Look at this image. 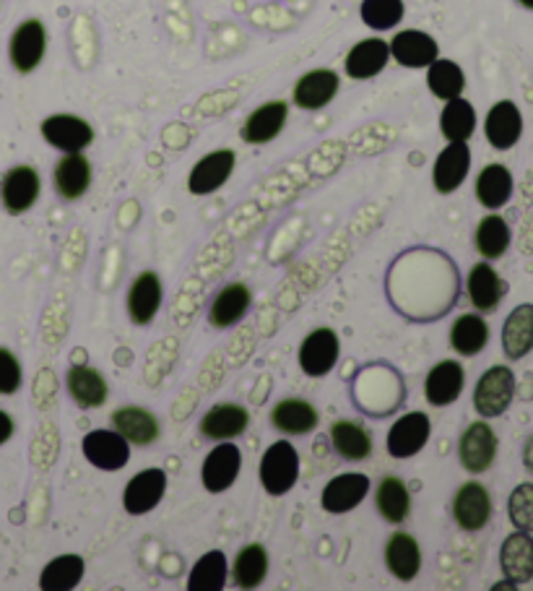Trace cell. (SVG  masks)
Here are the masks:
<instances>
[{
	"mask_svg": "<svg viewBox=\"0 0 533 591\" xmlns=\"http://www.w3.org/2000/svg\"><path fill=\"white\" fill-rule=\"evenodd\" d=\"M468 170H471V149H468L466 141H451L434 159L432 183L438 188V193L447 196V193L458 191L464 185Z\"/></svg>",
	"mask_w": 533,
	"mask_h": 591,
	"instance_id": "obj_14",
	"label": "cell"
},
{
	"mask_svg": "<svg viewBox=\"0 0 533 591\" xmlns=\"http://www.w3.org/2000/svg\"><path fill=\"white\" fill-rule=\"evenodd\" d=\"M250 425V414L239 404H217L200 420V435L208 440H230L243 435Z\"/></svg>",
	"mask_w": 533,
	"mask_h": 591,
	"instance_id": "obj_26",
	"label": "cell"
},
{
	"mask_svg": "<svg viewBox=\"0 0 533 591\" xmlns=\"http://www.w3.org/2000/svg\"><path fill=\"white\" fill-rule=\"evenodd\" d=\"M52 185H55L57 196L65 201H78L91 185V165L81 152L65 154L57 162L55 172H52Z\"/></svg>",
	"mask_w": 533,
	"mask_h": 591,
	"instance_id": "obj_25",
	"label": "cell"
},
{
	"mask_svg": "<svg viewBox=\"0 0 533 591\" xmlns=\"http://www.w3.org/2000/svg\"><path fill=\"white\" fill-rule=\"evenodd\" d=\"M453 516L460 529L466 531L484 529L492 516V498L490 492H486V487L479 483H466L460 487L458 496L453 500Z\"/></svg>",
	"mask_w": 533,
	"mask_h": 591,
	"instance_id": "obj_16",
	"label": "cell"
},
{
	"mask_svg": "<svg viewBox=\"0 0 533 591\" xmlns=\"http://www.w3.org/2000/svg\"><path fill=\"white\" fill-rule=\"evenodd\" d=\"M499 568L507 581L518 583H529L533 578V537H529V531H516L503 542L499 548Z\"/></svg>",
	"mask_w": 533,
	"mask_h": 591,
	"instance_id": "obj_22",
	"label": "cell"
},
{
	"mask_svg": "<svg viewBox=\"0 0 533 591\" xmlns=\"http://www.w3.org/2000/svg\"><path fill=\"white\" fill-rule=\"evenodd\" d=\"M523 464L525 470H529L533 474V435L529 440H525V448H523Z\"/></svg>",
	"mask_w": 533,
	"mask_h": 591,
	"instance_id": "obj_47",
	"label": "cell"
},
{
	"mask_svg": "<svg viewBox=\"0 0 533 591\" xmlns=\"http://www.w3.org/2000/svg\"><path fill=\"white\" fill-rule=\"evenodd\" d=\"M11 435H13V420L3 412V409H0V446L9 444Z\"/></svg>",
	"mask_w": 533,
	"mask_h": 591,
	"instance_id": "obj_46",
	"label": "cell"
},
{
	"mask_svg": "<svg viewBox=\"0 0 533 591\" xmlns=\"http://www.w3.org/2000/svg\"><path fill=\"white\" fill-rule=\"evenodd\" d=\"M341 344H338L336 331L315 329L299 344V368L310 378H323L336 368Z\"/></svg>",
	"mask_w": 533,
	"mask_h": 591,
	"instance_id": "obj_4",
	"label": "cell"
},
{
	"mask_svg": "<svg viewBox=\"0 0 533 591\" xmlns=\"http://www.w3.org/2000/svg\"><path fill=\"white\" fill-rule=\"evenodd\" d=\"M510 248V227L503 217H484L477 227V250L484 258H494L505 256V250Z\"/></svg>",
	"mask_w": 533,
	"mask_h": 591,
	"instance_id": "obj_42",
	"label": "cell"
},
{
	"mask_svg": "<svg viewBox=\"0 0 533 591\" xmlns=\"http://www.w3.org/2000/svg\"><path fill=\"white\" fill-rule=\"evenodd\" d=\"M464 368L455 360H442L427 373L425 396L432 407H447L464 391Z\"/></svg>",
	"mask_w": 533,
	"mask_h": 591,
	"instance_id": "obj_23",
	"label": "cell"
},
{
	"mask_svg": "<svg viewBox=\"0 0 533 591\" xmlns=\"http://www.w3.org/2000/svg\"><path fill=\"white\" fill-rule=\"evenodd\" d=\"M161 282L154 271H143L133 279L128 292V316L135 326H148L159 313L161 305Z\"/></svg>",
	"mask_w": 533,
	"mask_h": 591,
	"instance_id": "obj_20",
	"label": "cell"
},
{
	"mask_svg": "<svg viewBox=\"0 0 533 591\" xmlns=\"http://www.w3.org/2000/svg\"><path fill=\"white\" fill-rule=\"evenodd\" d=\"M375 503L380 516L390 524L406 522L408 511H412V496H408V487L401 483L399 477H386L377 485Z\"/></svg>",
	"mask_w": 533,
	"mask_h": 591,
	"instance_id": "obj_38",
	"label": "cell"
},
{
	"mask_svg": "<svg viewBox=\"0 0 533 591\" xmlns=\"http://www.w3.org/2000/svg\"><path fill=\"white\" fill-rule=\"evenodd\" d=\"M42 139L65 154H76L91 146V141H94V128H91L83 118H78V115L65 113L50 115V118L42 123Z\"/></svg>",
	"mask_w": 533,
	"mask_h": 591,
	"instance_id": "obj_8",
	"label": "cell"
},
{
	"mask_svg": "<svg viewBox=\"0 0 533 591\" xmlns=\"http://www.w3.org/2000/svg\"><path fill=\"white\" fill-rule=\"evenodd\" d=\"M512 196V175L505 165H486L477 178V198L486 209H503Z\"/></svg>",
	"mask_w": 533,
	"mask_h": 591,
	"instance_id": "obj_34",
	"label": "cell"
},
{
	"mask_svg": "<svg viewBox=\"0 0 533 591\" xmlns=\"http://www.w3.org/2000/svg\"><path fill=\"white\" fill-rule=\"evenodd\" d=\"M269 574V552L263 544H247L234 557L232 578L239 589H258Z\"/></svg>",
	"mask_w": 533,
	"mask_h": 591,
	"instance_id": "obj_37",
	"label": "cell"
},
{
	"mask_svg": "<svg viewBox=\"0 0 533 591\" xmlns=\"http://www.w3.org/2000/svg\"><path fill=\"white\" fill-rule=\"evenodd\" d=\"M68 394L81 409H96L107 401L109 388L100 370L89 365H76L68 370Z\"/></svg>",
	"mask_w": 533,
	"mask_h": 591,
	"instance_id": "obj_30",
	"label": "cell"
},
{
	"mask_svg": "<svg viewBox=\"0 0 533 591\" xmlns=\"http://www.w3.org/2000/svg\"><path fill=\"white\" fill-rule=\"evenodd\" d=\"M486 342H490V326H486V321L481 316L466 313L453 323L451 344L458 355L464 357L479 355L481 349L486 347Z\"/></svg>",
	"mask_w": 533,
	"mask_h": 591,
	"instance_id": "obj_39",
	"label": "cell"
},
{
	"mask_svg": "<svg viewBox=\"0 0 533 591\" xmlns=\"http://www.w3.org/2000/svg\"><path fill=\"white\" fill-rule=\"evenodd\" d=\"M239 466H243V453L234 444H226V440H219V446L208 453L204 461V470H200V483L208 492H224L230 490L237 479Z\"/></svg>",
	"mask_w": 533,
	"mask_h": 591,
	"instance_id": "obj_12",
	"label": "cell"
},
{
	"mask_svg": "<svg viewBox=\"0 0 533 591\" xmlns=\"http://www.w3.org/2000/svg\"><path fill=\"white\" fill-rule=\"evenodd\" d=\"M429 433H432V422L425 412L403 414L388 433V453L393 459H412L427 446Z\"/></svg>",
	"mask_w": 533,
	"mask_h": 591,
	"instance_id": "obj_10",
	"label": "cell"
},
{
	"mask_svg": "<svg viewBox=\"0 0 533 591\" xmlns=\"http://www.w3.org/2000/svg\"><path fill=\"white\" fill-rule=\"evenodd\" d=\"M44 50H48V29L39 18H26V22L18 24L11 35L9 44V57L11 66L18 70V74H31V70L39 68L42 63Z\"/></svg>",
	"mask_w": 533,
	"mask_h": 591,
	"instance_id": "obj_3",
	"label": "cell"
},
{
	"mask_svg": "<svg viewBox=\"0 0 533 591\" xmlns=\"http://www.w3.org/2000/svg\"><path fill=\"white\" fill-rule=\"evenodd\" d=\"M458 457L466 472L481 474L490 470L497 457V435L486 422H473L466 427V433L460 435Z\"/></svg>",
	"mask_w": 533,
	"mask_h": 591,
	"instance_id": "obj_9",
	"label": "cell"
},
{
	"mask_svg": "<svg viewBox=\"0 0 533 591\" xmlns=\"http://www.w3.org/2000/svg\"><path fill=\"white\" fill-rule=\"evenodd\" d=\"M427 87L438 100H455V97L464 94L466 89V76L460 70L458 63L438 57L434 63L427 66Z\"/></svg>",
	"mask_w": 533,
	"mask_h": 591,
	"instance_id": "obj_41",
	"label": "cell"
},
{
	"mask_svg": "<svg viewBox=\"0 0 533 591\" xmlns=\"http://www.w3.org/2000/svg\"><path fill=\"white\" fill-rule=\"evenodd\" d=\"M466 287H468V300L481 313H492L494 308H497L499 300L505 297V282L499 279L497 271L492 269L490 264H477L471 269V274L466 279Z\"/></svg>",
	"mask_w": 533,
	"mask_h": 591,
	"instance_id": "obj_29",
	"label": "cell"
},
{
	"mask_svg": "<svg viewBox=\"0 0 533 591\" xmlns=\"http://www.w3.org/2000/svg\"><path fill=\"white\" fill-rule=\"evenodd\" d=\"M520 5H525V9H531L533 11V0H518Z\"/></svg>",
	"mask_w": 533,
	"mask_h": 591,
	"instance_id": "obj_48",
	"label": "cell"
},
{
	"mask_svg": "<svg viewBox=\"0 0 533 591\" xmlns=\"http://www.w3.org/2000/svg\"><path fill=\"white\" fill-rule=\"evenodd\" d=\"M367 492H369L367 474H362V472L338 474V477H334L328 485L323 487L321 505H323L325 513H334V516H338V513L354 511L356 505L367 498Z\"/></svg>",
	"mask_w": 533,
	"mask_h": 591,
	"instance_id": "obj_13",
	"label": "cell"
},
{
	"mask_svg": "<svg viewBox=\"0 0 533 591\" xmlns=\"http://www.w3.org/2000/svg\"><path fill=\"white\" fill-rule=\"evenodd\" d=\"M230 568H226V557L221 550H211L193 565L191 576H187V591H221Z\"/></svg>",
	"mask_w": 533,
	"mask_h": 591,
	"instance_id": "obj_40",
	"label": "cell"
},
{
	"mask_svg": "<svg viewBox=\"0 0 533 591\" xmlns=\"http://www.w3.org/2000/svg\"><path fill=\"white\" fill-rule=\"evenodd\" d=\"M286 120H289V105H286V102L282 100L265 102V105H260L256 113L245 120L239 136H243L245 144L252 146L269 144V141H273L284 131Z\"/></svg>",
	"mask_w": 533,
	"mask_h": 591,
	"instance_id": "obj_19",
	"label": "cell"
},
{
	"mask_svg": "<svg viewBox=\"0 0 533 591\" xmlns=\"http://www.w3.org/2000/svg\"><path fill=\"white\" fill-rule=\"evenodd\" d=\"M390 44V57L403 68H427L440 57V48L434 37L419 29H403L393 37Z\"/></svg>",
	"mask_w": 533,
	"mask_h": 591,
	"instance_id": "obj_15",
	"label": "cell"
},
{
	"mask_svg": "<svg viewBox=\"0 0 533 591\" xmlns=\"http://www.w3.org/2000/svg\"><path fill=\"white\" fill-rule=\"evenodd\" d=\"M165 492H167L165 470H156V466L154 470H143L126 485V492H122V509H126L130 516H143V513L154 511L156 505L161 503Z\"/></svg>",
	"mask_w": 533,
	"mask_h": 591,
	"instance_id": "obj_11",
	"label": "cell"
},
{
	"mask_svg": "<svg viewBox=\"0 0 533 591\" xmlns=\"http://www.w3.org/2000/svg\"><path fill=\"white\" fill-rule=\"evenodd\" d=\"M250 310V290L243 282H234L230 287H224L217 295V300L208 308V323L213 329H232Z\"/></svg>",
	"mask_w": 533,
	"mask_h": 591,
	"instance_id": "obj_28",
	"label": "cell"
},
{
	"mask_svg": "<svg viewBox=\"0 0 533 591\" xmlns=\"http://www.w3.org/2000/svg\"><path fill=\"white\" fill-rule=\"evenodd\" d=\"M440 131L447 141H468L477 131V110L464 97L447 100L440 115Z\"/></svg>",
	"mask_w": 533,
	"mask_h": 591,
	"instance_id": "obj_35",
	"label": "cell"
},
{
	"mask_svg": "<svg viewBox=\"0 0 533 591\" xmlns=\"http://www.w3.org/2000/svg\"><path fill=\"white\" fill-rule=\"evenodd\" d=\"M83 565L81 555H61L55 561H50L42 568V576H39V589L42 591H70L81 583Z\"/></svg>",
	"mask_w": 533,
	"mask_h": 591,
	"instance_id": "obj_36",
	"label": "cell"
},
{
	"mask_svg": "<svg viewBox=\"0 0 533 591\" xmlns=\"http://www.w3.org/2000/svg\"><path fill=\"white\" fill-rule=\"evenodd\" d=\"M260 474V485L269 496L278 498L286 496L291 487L297 485L299 477V453L297 448L289 444V440H276L265 448L263 459H260L258 466Z\"/></svg>",
	"mask_w": 533,
	"mask_h": 591,
	"instance_id": "obj_1",
	"label": "cell"
},
{
	"mask_svg": "<svg viewBox=\"0 0 533 591\" xmlns=\"http://www.w3.org/2000/svg\"><path fill=\"white\" fill-rule=\"evenodd\" d=\"M81 448L89 464L102 472H120L130 461V444L117 431H91Z\"/></svg>",
	"mask_w": 533,
	"mask_h": 591,
	"instance_id": "obj_6",
	"label": "cell"
},
{
	"mask_svg": "<svg viewBox=\"0 0 533 591\" xmlns=\"http://www.w3.org/2000/svg\"><path fill=\"white\" fill-rule=\"evenodd\" d=\"M507 516L516 529L533 531V485L523 483L512 490L510 500H507Z\"/></svg>",
	"mask_w": 533,
	"mask_h": 591,
	"instance_id": "obj_44",
	"label": "cell"
},
{
	"mask_svg": "<svg viewBox=\"0 0 533 591\" xmlns=\"http://www.w3.org/2000/svg\"><path fill=\"white\" fill-rule=\"evenodd\" d=\"M390 61V44L380 37H369V40L356 42L354 48L349 50L347 61H343V68H347L349 79L354 81H367L375 79L377 74H382V68L388 66Z\"/></svg>",
	"mask_w": 533,
	"mask_h": 591,
	"instance_id": "obj_18",
	"label": "cell"
},
{
	"mask_svg": "<svg viewBox=\"0 0 533 591\" xmlns=\"http://www.w3.org/2000/svg\"><path fill=\"white\" fill-rule=\"evenodd\" d=\"M113 431H117L128 444L152 446L159 438V420L143 407H122L113 412Z\"/></svg>",
	"mask_w": 533,
	"mask_h": 591,
	"instance_id": "obj_24",
	"label": "cell"
},
{
	"mask_svg": "<svg viewBox=\"0 0 533 591\" xmlns=\"http://www.w3.org/2000/svg\"><path fill=\"white\" fill-rule=\"evenodd\" d=\"M39 191H42V180L35 167L18 165L3 175V183H0V201H3L5 211L24 214L37 204Z\"/></svg>",
	"mask_w": 533,
	"mask_h": 591,
	"instance_id": "obj_7",
	"label": "cell"
},
{
	"mask_svg": "<svg viewBox=\"0 0 533 591\" xmlns=\"http://www.w3.org/2000/svg\"><path fill=\"white\" fill-rule=\"evenodd\" d=\"M516 396V375L510 368L494 365L481 375L473 391V407L481 417H499Z\"/></svg>",
	"mask_w": 533,
	"mask_h": 591,
	"instance_id": "obj_2",
	"label": "cell"
},
{
	"mask_svg": "<svg viewBox=\"0 0 533 591\" xmlns=\"http://www.w3.org/2000/svg\"><path fill=\"white\" fill-rule=\"evenodd\" d=\"M234 162H237V154H234L232 149H217V152L200 157L191 170V178H187V191H191L193 196L217 193L219 188L232 178Z\"/></svg>",
	"mask_w": 533,
	"mask_h": 591,
	"instance_id": "obj_5",
	"label": "cell"
},
{
	"mask_svg": "<svg viewBox=\"0 0 533 591\" xmlns=\"http://www.w3.org/2000/svg\"><path fill=\"white\" fill-rule=\"evenodd\" d=\"M18 388H22V362L9 349L0 347V394L11 396Z\"/></svg>",
	"mask_w": 533,
	"mask_h": 591,
	"instance_id": "obj_45",
	"label": "cell"
},
{
	"mask_svg": "<svg viewBox=\"0 0 533 591\" xmlns=\"http://www.w3.org/2000/svg\"><path fill=\"white\" fill-rule=\"evenodd\" d=\"M503 349L510 360H520L533 349V305H518L503 326Z\"/></svg>",
	"mask_w": 533,
	"mask_h": 591,
	"instance_id": "obj_31",
	"label": "cell"
},
{
	"mask_svg": "<svg viewBox=\"0 0 533 591\" xmlns=\"http://www.w3.org/2000/svg\"><path fill=\"white\" fill-rule=\"evenodd\" d=\"M403 0H362L360 16L369 29L388 31L399 27L403 18Z\"/></svg>",
	"mask_w": 533,
	"mask_h": 591,
	"instance_id": "obj_43",
	"label": "cell"
},
{
	"mask_svg": "<svg viewBox=\"0 0 533 591\" xmlns=\"http://www.w3.org/2000/svg\"><path fill=\"white\" fill-rule=\"evenodd\" d=\"M484 133L486 141H490L497 152H507V149H512L520 141V133H523V115H520V110L512 105L510 100L497 102V105L486 113Z\"/></svg>",
	"mask_w": 533,
	"mask_h": 591,
	"instance_id": "obj_17",
	"label": "cell"
},
{
	"mask_svg": "<svg viewBox=\"0 0 533 591\" xmlns=\"http://www.w3.org/2000/svg\"><path fill=\"white\" fill-rule=\"evenodd\" d=\"M330 444H334L338 457L349 461H364L373 453V435H369L360 422L338 420L330 427Z\"/></svg>",
	"mask_w": 533,
	"mask_h": 591,
	"instance_id": "obj_33",
	"label": "cell"
},
{
	"mask_svg": "<svg viewBox=\"0 0 533 591\" xmlns=\"http://www.w3.org/2000/svg\"><path fill=\"white\" fill-rule=\"evenodd\" d=\"M271 425L278 433L286 435H304L317 427V412L310 401L304 399H284L273 407Z\"/></svg>",
	"mask_w": 533,
	"mask_h": 591,
	"instance_id": "obj_32",
	"label": "cell"
},
{
	"mask_svg": "<svg viewBox=\"0 0 533 591\" xmlns=\"http://www.w3.org/2000/svg\"><path fill=\"white\" fill-rule=\"evenodd\" d=\"M386 565L390 576L399 578V581H414L421 570L419 542L408 531H399V535L390 537L386 544Z\"/></svg>",
	"mask_w": 533,
	"mask_h": 591,
	"instance_id": "obj_27",
	"label": "cell"
},
{
	"mask_svg": "<svg viewBox=\"0 0 533 591\" xmlns=\"http://www.w3.org/2000/svg\"><path fill=\"white\" fill-rule=\"evenodd\" d=\"M338 83L341 81H338L336 70L330 68L308 70V74L295 83L291 100H295V105L302 110H323L325 105L334 102V97L338 94Z\"/></svg>",
	"mask_w": 533,
	"mask_h": 591,
	"instance_id": "obj_21",
	"label": "cell"
}]
</instances>
